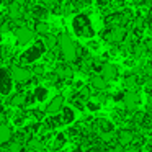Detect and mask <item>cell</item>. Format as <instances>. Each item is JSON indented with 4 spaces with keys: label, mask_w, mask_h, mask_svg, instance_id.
Wrapping results in <instances>:
<instances>
[{
    "label": "cell",
    "mask_w": 152,
    "mask_h": 152,
    "mask_svg": "<svg viewBox=\"0 0 152 152\" xmlns=\"http://www.w3.org/2000/svg\"><path fill=\"white\" fill-rule=\"evenodd\" d=\"M59 53L66 64H72L79 59V44L70 38L69 33H62L59 36Z\"/></svg>",
    "instance_id": "1"
},
{
    "label": "cell",
    "mask_w": 152,
    "mask_h": 152,
    "mask_svg": "<svg viewBox=\"0 0 152 152\" xmlns=\"http://www.w3.org/2000/svg\"><path fill=\"white\" fill-rule=\"evenodd\" d=\"M72 30H74V33H75L77 38L87 39V38L95 36V30H93V26H92V21H90V18L87 17L85 13H79V15L74 17Z\"/></svg>",
    "instance_id": "2"
},
{
    "label": "cell",
    "mask_w": 152,
    "mask_h": 152,
    "mask_svg": "<svg viewBox=\"0 0 152 152\" xmlns=\"http://www.w3.org/2000/svg\"><path fill=\"white\" fill-rule=\"evenodd\" d=\"M44 54H46V46H44L43 39H36L31 44V48H28V49L20 56V66L36 62V61L39 59V57H43Z\"/></svg>",
    "instance_id": "3"
},
{
    "label": "cell",
    "mask_w": 152,
    "mask_h": 152,
    "mask_svg": "<svg viewBox=\"0 0 152 152\" xmlns=\"http://www.w3.org/2000/svg\"><path fill=\"white\" fill-rule=\"evenodd\" d=\"M10 74H12L13 82H17L18 85H26L31 80H34L33 72H31L30 69H26V67H23V66H18V64H15V66L10 67Z\"/></svg>",
    "instance_id": "4"
},
{
    "label": "cell",
    "mask_w": 152,
    "mask_h": 152,
    "mask_svg": "<svg viewBox=\"0 0 152 152\" xmlns=\"http://www.w3.org/2000/svg\"><path fill=\"white\" fill-rule=\"evenodd\" d=\"M103 39L108 43H123L128 39V28L124 26H116V28H106L102 33Z\"/></svg>",
    "instance_id": "5"
},
{
    "label": "cell",
    "mask_w": 152,
    "mask_h": 152,
    "mask_svg": "<svg viewBox=\"0 0 152 152\" xmlns=\"http://www.w3.org/2000/svg\"><path fill=\"white\" fill-rule=\"evenodd\" d=\"M12 85H13V79L10 70L7 67H0V95H12Z\"/></svg>",
    "instance_id": "6"
},
{
    "label": "cell",
    "mask_w": 152,
    "mask_h": 152,
    "mask_svg": "<svg viewBox=\"0 0 152 152\" xmlns=\"http://www.w3.org/2000/svg\"><path fill=\"white\" fill-rule=\"evenodd\" d=\"M15 38H17L18 44H28V43H31V41H34L36 33H34L33 28L25 25V26H18L17 30H15Z\"/></svg>",
    "instance_id": "7"
},
{
    "label": "cell",
    "mask_w": 152,
    "mask_h": 152,
    "mask_svg": "<svg viewBox=\"0 0 152 152\" xmlns=\"http://www.w3.org/2000/svg\"><path fill=\"white\" fill-rule=\"evenodd\" d=\"M64 103H66V96L59 93V95H56L49 103H48V106L44 108V113H48V115H59V113L66 108Z\"/></svg>",
    "instance_id": "8"
},
{
    "label": "cell",
    "mask_w": 152,
    "mask_h": 152,
    "mask_svg": "<svg viewBox=\"0 0 152 152\" xmlns=\"http://www.w3.org/2000/svg\"><path fill=\"white\" fill-rule=\"evenodd\" d=\"M136 139V134L132 129H119L118 134H116V141H118V145H121V147H129V145H132V142H134Z\"/></svg>",
    "instance_id": "9"
},
{
    "label": "cell",
    "mask_w": 152,
    "mask_h": 152,
    "mask_svg": "<svg viewBox=\"0 0 152 152\" xmlns=\"http://www.w3.org/2000/svg\"><path fill=\"white\" fill-rule=\"evenodd\" d=\"M8 105L15 106V108H25L28 105V93H25V92L12 93L10 98H8Z\"/></svg>",
    "instance_id": "10"
},
{
    "label": "cell",
    "mask_w": 152,
    "mask_h": 152,
    "mask_svg": "<svg viewBox=\"0 0 152 152\" xmlns=\"http://www.w3.org/2000/svg\"><path fill=\"white\" fill-rule=\"evenodd\" d=\"M102 77L106 80V82H110V80H116L118 79V67L115 66V64H110V62H106V64H103L102 66Z\"/></svg>",
    "instance_id": "11"
},
{
    "label": "cell",
    "mask_w": 152,
    "mask_h": 152,
    "mask_svg": "<svg viewBox=\"0 0 152 152\" xmlns=\"http://www.w3.org/2000/svg\"><path fill=\"white\" fill-rule=\"evenodd\" d=\"M54 72H56V75L59 80H69V79L72 80V77H74V69L69 64H57Z\"/></svg>",
    "instance_id": "12"
},
{
    "label": "cell",
    "mask_w": 152,
    "mask_h": 152,
    "mask_svg": "<svg viewBox=\"0 0 152 152\" xmlns=\"http://www.w3.org/2000/svg\"><path fill=\"white\" fill-rule=\"evenodd\" d=\"M13 139V131L8 124H0V145L10 144Z\"/></svg>",
    "instance_id": "13"
},
{
    "label": "cell",
    "mask_w": 152,
    "mask_h": 152,
    "mask_svg": "<svg viewBox=\"0 0 152 152\" xmlns=\"http://www.w3.org/2000/svg\"><path fill=\"white\" fill-rule=\"evenodd\" d=\"M123 103L124 106H129V105H137L139 103V93L136 90H126L123 93Z\"/></svg>",
    "instance_id": "14"
},
{
    "label": "cell",
    "mask_w": 152,
    "mask_h": 152,
    "mask_svg": "<svg viewBox=\"0 0 152 152\" xmlns=\"http://www.w3.org/2000/svg\"><path fill=\"white\" fill-rule=\"evenodd\" d=\"M28 149L33 152H46V144H44V141H41L38 137H31L28 141Z\"/></svg>",
    "instance_id": "15"
},
{
    "label": "cell",
    "mask_w": 152,
    "mask_h": 152,
    "mask_svg": "<svg viewBox=\"0 0 152 152\" xmlns=\"http://www.w3.org/2000/svg\"><path fill=\"white\" fill-rule=\"evenodd\" d=\"M43 43L48 51H54L56 48H59V36H54V34L49 33L48 36L43 38Z\"/></svg>",
    "instance_id": "16"
},
{
    "label": "cell",
    "mask_w": 152,
    "mask_h": 152,
    "mask_svg": "<svg viewBox=\"0 0 152 152\" xmlns=\"http://www.w3.org/2000/svg\"><path fill=\"white\" fill-rule=\"evenodd\" d=\"M90 85H92L96 92H98V90H106L108 88V82H106L102 75H93L92 79H90Z\"/></svg>",
    "instance_id": "17"
},
{
    "label": "cell",
    "mask_w": 152,
    "mask_h": 152,
    "mask_svg": "<svg viewBox=\"0 0 152 152\" xmlns=\"http://www.w3.org/2000/svg\"><path fill=\"white\" fill-rule=\"evenodd\" d=\"M34 33L39 34V36H48L49 34V25H48V21H34V26H33Z\"/></svg>",
    "instance_id": "18"
},
{
    "label": "cell",
    "mask_w": 152,
    "mask_h": 152,
    "mask_svg": "<svg viewBox=\"0 0 152 152\" xmlns=\"http://www.w3.org/2000/svg\"><path fill=\"white\" fill-rule=\"evenodd\" d=\"M90 96H92V92H90V87H87V85H83L82 88L77 92V98H79L80 102H83L85 105L90 102Z\"/></svg>",
    "instance_id": "19"
},
{
    "label": "cell",
    "mask_w": 152,
    "mask_h": 152,
    "mask_svg": "<svg viewBox=\"0 0 152 152\" xmlns=\"http://www.w3.org/2000/svg\"><path fill=\"white\" fill-rule=\"evenodd\" d=\"M34 98H36V102H39V103H43L44 100H46V96H48V88L46 87H43V85H38L36 88H34Z\"/></svg>",
    "instance_id": "20"
},
{
    "label": "cell",
    "mask_w": 152,
    "mask_h": 152,
    "mask_svg": "<svg viewBox=\"0 0 152 152\" xmlns=\"http://www.w3.org/2000/svg\"><path fill=\"white\" fill-rule=\"evenodd\" d=\"M64 144H66V134L57 132V134L54 136V139H53V147L54 149H61Z\"/></svg>",
    "instance_id": "21"
},
{
    "label": "cell",
    "mask_w": 152,
    "mask_h": 152,
    "mask_svg": "<svg viewBox=\"0 0 152 152\" xmlns=\"http://www.w3.org/2000/svg\"><path fill=\"white\" fill-rule=\"evenodd\" d=\"M7 152H23V144L18 141H12L7 145Z\"/></svg>",
    "instance_id": "22"
},
{
    "label": "cell",
    "mask_w": 152,
    "mask_h": 152,
    "mask_svg": "<svg viewBox=\"0 0 152 152\" xmlns=\"http://www.w3.org/2000/svg\"><path fill=\"white\" fill-rule=\"evenodd\" d=\"M31 72H33L34 79H41V77H44V74H46V69H44V66H39V64H36V66L31 69Z\"/></svg>",
    "instance_id": "23"
},
{
    "label": "cell",
    "mask_w": 152,
    "mask_h": 152,
    "mask_svg": "<svg viewBox=\"0 0 152 152\" xmlns=\"http://www.w3.org/2000/svg\"><path fill=\"white\" fill-rule=\"evenodd\" d=\"M136 83H137V75H136V74L128 75V77L124 79V85H126V87H136Z\"/></svg>",
    "instance_id": "24"
},
{
    "label": "cell",
    "mask_w": 152,
    "mask_h": 152,
    "mask_svg": "<svg viewBox=\"0 0 152 152\" xmlns=\"http://www.w3.org/2000/svg\"><path fill=\"white\" fill-rule=\"evenodd\" d=\"M85 108L88 110V111H92V113H93V111H98V110H100V103H98V102L95 103V102H92V100H90V102L85 105Z\"/></svg>",
    "instance_id": "25"
},
{
    "label": "cell",
    "mask_w": 152,
    "mask_h": 152,
    "mask_svg": "<svg viewBox=\"0 0 152 152\" xmlns=\"http://www.w3.org/2000/svg\"><path fill=\"white\" fill-rule=\"evenodd\" d=\"M0 124H7V113L0 110Z\"/></svg>",
    "instance_id": "26"
},
{
    "label": "cell",
    "mask_w": 152,
    "mask_h": 152,
    "mask_svg": "<svg viewBox=\"0 0 152 152\" xmlns=\"http://www.w3.org/2000/svg\"><path fill=\"white\" fill-rule=\"evenodd\" d=\"M5 23V17H4V13H0V25H4Z\"/></svg>",
    "instance_id": "27"
}]
</instances>
